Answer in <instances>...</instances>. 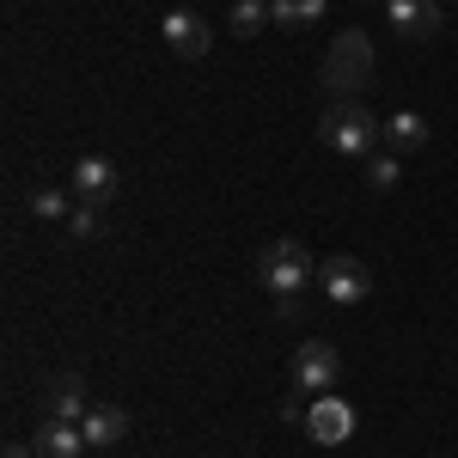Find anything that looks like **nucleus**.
I'll use <instances>...</instances> for the list:
<instances>
[{
	"instance_id": "obj_9",
	"label": "nucleus",
	"mask_w": 458,
	"mask_h": 458,
	"mask_svg": "<svg viewBox=\"0 0 458 458\" xmlns=\"http://www.w3.org/2000/svg\"><path fill=\"white\" fill-rule=\"evenodd\" d=\"M43 397H49V416H55V422H86V410H92L80 373H49V379H43Z\"/></svg>"
},
{
	"instance_id": "obj_7",
	"label": "nucleus",
	"mask_w": 458,
	"mask_h": 458,
	"mask_svg": "<svg viewBox=\"0 0 458 458\" xmlns=\"http://www.w3.org/2000/svg\"><path fill=\"white\" fill-rule=\"evenodd\" d=\"M306 434H312L318 446H343V440L354 434V410L336 397V391H324L312 410H306Z\"/></svg>"
},
{
	"instance_id": "obj_2",
	"label": "nucleus",
	"mask_w": 458,
	"mask_h": 458,
	"mask_svg": "<svg viewBox=\"0 0 458 458\" xmlns=\"http://www.w3.org/2000/svg\"><path fill=\"white\" fill-rule=\"evenodd\" d=\"M257 282L269 287L276 300H300L306 287H318V263L300 239H269L257 250Z\"/></svg>"
},
{
	"instance_id": "obj_5",
	"label": "nucleus",
	"mask_w": 458,
	"mask_h": 458,
	"mask_svg": "<svg viewBox=\"0 0 458 458\" xmlns=\"http://www.w3.org/2000/svg\"><path fill=\"white\" fill-rule=\"evenodd\" d=\"M336 373H343V354L330 349V343H300L293 349V386L300 391H312V397H324V391L336 386Z\"/></svg>"
},
{
	"instance_id": "obj_18",
	"label": "nucleus",
	"mask_w": 458,
	"mask_h": 458,
	"mask_svg": "<svg viewBox=\"0 0 458 458\" xmlns=\"http://www.w3.org/2000/svg\"><path fill=\"white\" fill-rule=\"evenodd\" d=\"M68 233H73V239H98V233H105V226H98V208H92V202H80V208L68 214Z\"/></svg>"
},
{
	"instance_id": "obj_15",
	"label": "nucleus",
	"mask_w": 458,
	"mask_h": 458,
	"mask_svg": "<svg viewBox=\"0 0 458 458\" xmlns=\"http://www.w3.org/2000/svg\"><path fill=\"white\" fill-rule=\"evenodd\" d=\"M226 25H233V37H257L263 25H269V6H263V0H233Z\"/></svg>"
},
{
	"instance_id": "obj_12",
	"label": "nucleus",
	"mask_w": 458,
	"mask_h": 458,
	"mask_svg": "<svg viewBox=\"0 0 458 458\" xmlns=\"http://www.w3.org/2000/svg\"><path fill=\"white\" fill-rule=\"evenodd\" d=\"M37 458H86L92 446H86V434H80V422H55V416H43V428H37Z\"/></svg>"
},
{
	"instance_id": "obj_8",
	"label": "nucleus",
	"mask_w": 458,
	"mask_h": 458,
	"mask_svg": "<svg viewBox=\"0 0 458 458\" xmlns=\"http://www.w3.org/2000/svg\"><path fill=\"white\" fill-rule=\"evenodd\" d=\"M129 410H116V403H92L86 410V422H80V434H86V446L92 453H110V446H123L129 440Z\"/></svg>"
},
{
	"instance_id": "obj_19",
	"label": "nucleus",
	"mask_w": 458,
	"mask_h": 458,
	"mask_svg": "<svg viewBox=\"0 0 458 458\" xmlns=\"http://www.w3.org/2000/svg\"><path fill=\"white\" fill-rule=\"evenodd\" d=\"M37 446H25V440H13V446H6V458H31Z\"/></svg>"
},
{
	"instance_id": "obj_14",
	"label": "nucleus",
	"mask_w": 458,
	"mask_h": 458,
	"mask_svg": "<svg viewBox=\"0 0 458 458\" xmlns=\"http://www.w3.org/2000/svg\"><path fill=\"white\" fill-rule=\"evenodd\" d=\"M324 6H330V0H276V6H269V19H276L282 31H306V25L324 19Z\"/></svg>"
},
{
	"instance_id": "obj_16",
	"label": "nucleus",
	"mask_w": 458,
	"mask_h": 458,
	"mask_svg": "<svg viewBox=\"0 0 458 458\" xmlns=\"http://www.w3.org/2000/svg\"><path fill=\"white\" fill-rule=\"evenodd\" d=\"M31 214L37 220H68V190H55V183H37L31 190Z\"/></svg>"
},
{
	"instance_id": "obj_20",
	"label": "nucleus",
	"mask_w": 458,
	"mask_h": 458,
	"mask_svg": "<svg viewBox=\"0 0 458 458\" xmlns=\"http://www.w3.org/2000/svg\"><path fill=\"white\" fill-rule=\"evenodd\" d=\"M360 6H373V0H360Z\"/></svg>"
},
{
	"instance_id": "obj_6",
	"label": "nucleus",
	"mask_w": 458,
	"mask_h": 458,
	"mask_svg": "<svg viewBox=\"0 0 458 458\" xmlns=\"http://www.w3.org/2000/svg\"><path fill=\"white\" fill-rule=\"evenodd\" d=\"M386 25L391 37H403V43H428V37H440V6L434 0H386Z\"/></svg>"
},
{
	"instance_id": "obj_3",
	"label": "nucleus",
	"mask_w": 458,
	"mask_h": 458,
	"mask_svg": "<svg viewBox=\"0 0 458 458\" xmlns=\"http://www.w3.org/2000/svg\"><path fill=\"white\" fill-rule=\"evenodd\" d=\"M367 80H373V43H367V31L330 37V55H324V92H330V105L354 98Z\"/></svg>"
},
{
	"instance_id": "obj_4",
	"label": "nucleus",
	"mask_w": 458,
	"mask_h": 458,
	"mask_svg": "<svg viewBox=\"0 0 458 458\" xmlns=\"http://www.w3.org/2000/svg\"><path fill=\"white\" fill-rule=\"evenodd\" d=\"M318 293H324L330 306H360V300L373 293V269H367L360 257H324V263H318Z\"/></svg>"
},
{
	"instance_id": "obj_17",
	"label": "nucleus",
	"mask_w": 458,
	"mask_h": 458,
	"mask_svg": "<svg viewBox=\"0 0 458 458\" xmlns=\"http://www.w3.org/2000/svg\"><path fill=\"white\" fill-rule=\"evenodd\" d=\"M367 183L373 190H397V153H373L367 159Z\"/></svg>"
},
{
	"instance_id": "obj_1",
	"label": "nucleus",
	"mask_w": 458,
	"mask_h": 458,
	"mask_svg": "<svg viewBox=\"0 0 458 458\" xmlns=\"http://www.w3.org/2000/svg\"><path fill=\"white\" fill-rule=\"evenodd\" d=\"M318 135H324V147H330V153H343V159H373V153L386 147V123H379L367 105L343 98V105L324 110Z\"/></svg>"
},
{
	"instance_id": "obj_11",
	"label": "nucleus",
	"mask_w": 458,
	"mask_h": 458,
	"mask_svg": "<svg viewBox=\"0 0 458 458\" xmlns=\"http://www.w3.org/2000/svg\"><path fill=\"white\" fill-rule=\"evenodd\" d=\"M159 31H165V43H172V55H183V62H202V55H208V25H202V19H196V13H165V25H159Z\"/></svg>"
},
{
	"instance_id": "obj_10",
	"label": "nucleus",
	"mask_w": 458,
	"mask_h": 458,
	"mask_svg": "<svg viewBox=\"0 0 458 458\" xmlns=\"http://www.w3.org/2000/svg\"><path fill=\"white\" fill-rule=\"evenodd\" d=\"M116 183H123V177H116V165H110V159H98V153H86V159L73 165V196H80V202H92V208L116 196Z\"/></svg>"
},
{
	"instance_id": "obj_13",
	"label": "nucleus",
	"mask_w": 458,
	"mask_h": 458,
	"mask_svg": "<svg viewBox=\"0 0 458 458\" xmlns=\"http://www.w3.org/2000/svg\"><path fill=\"white\" fill-rule=\"evenodd\" d=\"M422 147H428V116H416V110L386 116V153H422Z\"/></svg>"
}]
</instances>
